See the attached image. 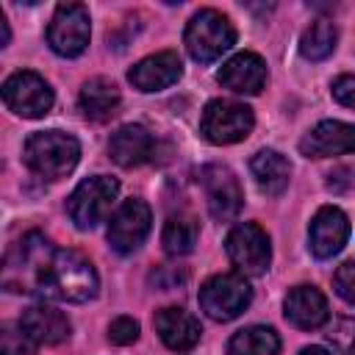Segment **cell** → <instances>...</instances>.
<instances>
[{
    "label": "cell",
    "mask_w": 355,
    "mask_h": 355,
    "mask_svg": "<svg viewBox=\"0 0 355 355\" xmlns=\"http://www.w3.org/2000/svg\"><path fill=\"white\" fill-rule=\"evenodd\" d=\"M336 42H338V31L330 19H316L305 28L302 39H300V53L311 61H322L327 58L333 50H336Z\"/></svg>",
    "instance_id": "obj_24"
},
{
    "label": "cell",
    "mask_w": 355,
    "mask_h": 355,
    "mask_svg": "<svg viewBox=\"0 0 355 355\" xmlns=\"http://www.w3.org/2000/svg\"><path fill=\"white\" fill-rule=\"evenodd\" d=\"M136 338H139V322H136V319H130V316H116V319L108 324V341H111V344L125 347V344H133Z\"/></svg>",
    "instance_id": "obj_26"
},
{
    "label": "cell",
    "mask_w": 355,
    "mask_h": 355,
    "mask_svg": "<svg viewBox=\"0 0 355 355\" xmlns=\"http://www.w3.org/2000/svg\"><path fill=\"white\" fill-rule=\"evenodd\" d=\"M153 322H155V330H158L161 341L172 352H189L200 341V322L189 311H183L178 305L161 308Z\"/></svg>",
    "instance_id": "obj_18"
},
{
    "label": "cell",
    "mask_w": 355,
    "mask_h": 355,
    "mask_svg": "<svg viewBox=\"0 0 355 355\" xmlns=\"http://www.w3.org/2000/svg\"><path fill=\"white\" fill-rule=\"evenodd\" d=\"M277 352H280V336L263 324L244 327L227 341V355H277Z\"/></svg>",
    "instance_id": "obj_22"
},
{
    "label": "cell",
    "mask_w": 355,
    "mask_h": 355,
    "mask_svg": "<svg viewBox=\"0 0 355 355\" xmlns=\"http://www.w3.org/2000/svg\"><path fill=\"white\" fill-rule=\"evenodd\" d=\"M186 50L194 61L200 64H211L216 61L222 53H227L236 42V28L230 25V19L216 11V8H200L183 33Z\"/></svg>",
    "instance_id": "obj_3"
},
{
    "label": "cell",
    "mask_w": 355,
    "mask_h": 355,
    "mask_svg": "<svg viewBox=\"0 0 355 355\" xmlns=\"http://www.w3.org/2000/svg\"><path fill=\"white\" fill-rule=\"evenodd\" d=\"M219 83L236 94H258L266 86V64L258 53H236L216 72Z\"/></svg>",
    "instance_id": "obj_15"
},
{
    "label": "cell",
    "mask_w": 355,
    "mask_h": 355,
    "mask_svg": "<svg viewBox=\"0 0 355 355\" xmlns=\"http://www.w3.org/2000/svg\"><path fill=\"white\" fill-rule=\"evenodd\" d=\"M80 158V144L64 130H39L25 141V164L47 180L67 178Z\"/></svg>",
    "instance_id": "obj_2"
},
{
    "label": "cell",
    "mask_w": 355,
    "mask_h": 355,
    "mask_svg": "<svg viewBox=\"0 0 355 355\" xmlns=\"http://www.w3.org/2000/svg\"><path fill=\"white\" fill-rule=\"evenodd\" d=\"M225 250H227V258L233 261V266L239 269V275H244V277L263 275L269 269V261H272L269 236L255 222L236 225L225 239Z\"/></svg>",
    "instance_id": "obj_7"
},
{
    "label": "cell",
    "mask_w": 355,
    "mask_h": 355,
    "mask_svg": "<svg viewBox=\"0 0 355 355\" xmlns=\"http://www.w3.org/2000/svg\"><path fill=\"white\" fill-rule=\"evenodd\" d=\"M327 186H330L333 191H349V189H355V172L347 169V166H338V169L330 175Z\"/></svg>",
    "instance_id": "obj_31"
},
{
    "label": "cell",
    "mask_w": 355,
    "mask_h": 355,
    "mask_svg": "<svg viewBox=\"0 0 355 355\" xmlns=\"http://www.w3.org/2000/svg\"><path fill=\"white\" fill-rule=\"evenodd\" d=\"M300 355H330V352H327L324 347H305Z\"/></svg>",
    "instance_id": "obj_33"
},
{
    "label": "cell",
    "mask_w": 355,
    "mask_h": 355,
    "mask_svg": "<svg viewBox=\"0 0 355 355\" xmlns=\"http://www.w3.org/2000/svg\"><path fill=\"white\" fill-rule=\"evenodd\" d=\"M300 153L305 158H330V155L355 153V125L324 119L311 133H305V139L300 141Z\"/></svg>",
    "instance_id": "obj_13"
},
{
    "label": "cell",
    "mask_w": 355,
    "mask_h": 355,
    "mask_svg": "<svg viewBox=\"0 0 355 355\" xmlns=\"http://www.w3.org/2000/svg\"><path fill=\"white\" fill-rule=\"evenodd\" d=\"M186 280V275L180 272V269H175V266H158L153 275H150V283L155 286V288H175L178 283H183Z\"/></svg>",
    "instance_id": "obj_30"
},
{
    "label": "cell",
    "mask_w": 355,
    "mask_h": 355,
    "mask_svg": "<svg viewBox=\"0 0 355 355\" xmlns=\"http://www.w3.org/2000/svg\"><path fill=\"white\" fill-rule=\"evenodd\" d=\"M0 355H36V341L17 324H3L0 330Z\"/></svg>",
    "instance_id": "obj_25"
},
{
    "label": "cell",
    "mask_w": 355,
    "mask_h": 355,
    "mask_svg": "<svg viewBox=\"0 0 355 355\" xmlns=\"http://www.w3.org/2000/svg\"><path fill=\"white\" fill-rule=\"evenodd\" d=\"M200 183L205 189L208 211H211V216L216 222H230V219L239 216L241 202H244V194H241V186H239L236 175L227 166H219V164L202 166Z\"/></svg>",
    "instance_id": "obj_11"
},
{
    "label": "cell",
    "mask_w": 355,
    "mask_h": 355,
    "mask_svg": "<svg viewBox=\"0 0 355 355\" xmlns=\"http://www.w3.org/2000/svg\"><path fill=\"white\" fill-rule=\"evenodd\" d=\"M286 319L300 330H316L327 322V300L316 286H294L283 302Z\"/></svg>",
    "instance_id": "obj_16"
},
{
    "label": "cell",
    "mask_w": 355,
    "mask_h": 355,
    "mask_svg": "<svg viewBox=\"0 0 355 355\" xmlns=\"http://www.w3.org/2000/svg\"><path fill=\"white\" fill-rule=\"evenodd\" d=\"M19 327L36 344H61L69 336V319L53 305H31L19 316Z\"/></svg>",
    "instance_id": "obj_19"
},
{
    "label": "cell",
    "mask_w": 355,
    "mask_h": 355,
    "mask_svg": "<svg viewBox=\"0 0 355 355\" xmlns=\"http://www.w3.org/2000/svg\"><path fill=\"white\" fill-rule=\"evenodd\" d=\"M333 97L347 105V108H355V75H338L333 80Z\"/></svg>",
    "instance_id": "obj_29"
},
{
    "label": "cell",
    "mask_w": 355,
    "mask_h": 355,
    "mask_svg": "<svg viewBox=\"0 0 355 355\" xmlns=\"http://www.w3.org/2000/svg\"><path fill=\"white\" fill-rule=\"evenodd\" d=\"M6 288L33 291L47 300L86 302L97 294L100 280L86 255L53 247L42 233H28L6 261Z\"/></svg>",
    "instance_id": "obj_1"
},
{
    "label": "cell",
    "mask_w": 355,
    "mask_h": 355,
    "mask_svg": "<svg viewBox=\"0 0 355 355\" xmlns=\"http://www.w3.org/2000/svg\"><path fill=\"white\" fill-rule=\"evenodd\" d=\"M200 236V225L194 216L189 214H172L164 222V233H161V244L169 255H186L194 250Z\"/></svg>",
    "instance_id": "obj_23"
},
{
    "label": "cell",
    "mask_w": 355,
    "mask_h": 355,
    "mask_svg": "<svg viewBox=\"0 0 355 355\" xmlns=\"http://www.w3.org/2000/svg\"><path fill=\"white\" fill-rule=\"evenodd\" d=\"M119 194V183L108 175H92L67 200V214L80 230H92L97 222H103Z\"/></svg>",
    "instance_id": "obj_4"
},
{
    "label": "cell",
    "mask_w": 355,
    "mask_h": 355,
    "mask_svg": "<svg viewBox=\"0 0 355 355\" xmlns=\"http://www.w3.org/2000/svg\"><path fill=\"white\" fill-rule=\"evenodd\" d=\"M333 286H336V294H338L344 302L355 305V263H352V261H347V263H341V266L336 269Z\"/></svg>",
    "instance_id": "obj_27"
},
{
    "label": "cell",
    "mask_w": 355,
    "mask_h": 355,
    "mask_svg": "<svg viewBox=\"0 0 355 355\" xmlns=\"http://www.w3.org/2000/svg\"><path fill=\"white\" fill-rule=\"evenodd\" d=\"M78 103H80V111H83L86 119L105 122L119 108V89L108 78H92V80L83 83Z\"/></svg>",
    "instance_id": "obj_21"
},
{
    "label": "cell",
    "mask_w": 355,
    "mask_h": 355,
    "mask_svg": "<svg viewBox=\"0 0 355 355\" xmlns=\"http://www.w3.org/2000/svg\"><path fill=\"white\" fill-rule=\"evenodd\" d=\"M3 103L25 119H39L53 108V89L36 72H14L3 83Z\"/></svg>",
    "instance_id": "obj_9"
},
{
    "label": "cell",
    "mask_w": 355,
    "mask_h": 355,
    "mask_svg": "<svg viewBox=\"0 0 355 355\" xmlns=\"http://www.w3.org/2000/svg\"><path fill=\"white\" fill-rule=\"evenodd\" d=\"M180 75H183L180 55L175 50H161L155 55L141 58L136 67H130L128 80L139 92H161V89H169L172 83H178Z\"/></svg>",
    "instance_id": "obj_14"
},
{
    "label": "cell",
    "mask_w": 355,
    "mask_h": 355,
    "mask_svg": "<svg viewBox=\"0 0 355 355\" xmlns=\"http://www.w3.org/2000/svg\"><path fill=\"white\" fill-rule=\"evenodd\" d=\"M250 300H252V288L244 280V275H236V272L214 275L200 288V308L214 322L236 319L250 305Z\"/></svg>",
    "instance_id": "obj_5"
},
{
    "label": "cell",
    "mask_w": 355,
    "mask_h": 355,
    "mask_svg": "<svg viewBox=\"0 0 355 355\" xmlns=\"http://www.w3.org/2000/svg\"><path fill=\"white\" fill-rule=\"evenodd\" d=\"M349 236V222L344 216V211L324 205L316 211V216L308 225V247L316 258H333Z\"/></svg>",
    "instance_id": "obj_12"
},
{
    "label": "cell",
    "mask_w": 355,
    "mask_h": 355,
    "mask_svg": "<svg viewBox=\"0 0 355 355\" xmlns=\"http://www.w3.org/2000/svg\"><path fill=\"white\" fill-rule=\"evenodd\" d=\"M89 11L80 3H61L47 25V44L64 58H75L89 44Z\"/></svg>",
    "instance_id": "obj_8"
},
{
    "label": "cell",
    "mask_w": 355,
    "mask_h": 355,
    "mask_svg": "<svg viewBox=\"0 0 355 355\" xmlns=\"http://www.w3.org/2000/svg\"><path fill=\"white\" fill-rule=\"evenodd\" d=\"M108 153L119 166H139L155 155V139L141 125H122L108 139Z\"/></svg>",
    "instance_id": "obj_17"
},
{
    "label": "cell",
    "mask_w": 355,
    "mask_h": 355,
    "mask_svg": "<svg viewBox=\"0 0 355 355\" xmlns=\"http://www.w3.org/2000/svg\"><path fill=\"white\" fill-rule=\"evenodd\" d=\"M341 355H355V322H338V327L330 333Z\"/></svg>",
    "instance_id": "obj_28"
},
{
    "label": "cell",
    "mask_w": 355,
    "mask_h": 355,
    "mask_svg": "<svg viewBox=\"0 0 355 355\" xmlns=\"http://www.w3.org/2000/svg\"><path fill=\"white\" fill-rule=\"evenodd\" d=\"M150 222H153V214H150V205L144 200H136V197L125 200L111 214V222H108V244L116 252H133V250H139L141 241L150 233Z\"/></svg>",
    "instance_id": "obj_10"
},
{
    "label": "cell",
    "mask_w": 355,
    "mask_h": 355,
    "mask_svg": "<svg viewBox=\"0 0 355 355\" xmlns=\"http://www.w3.org/2000/svg\"><path fill=\"white\" fill-rule=\"evenodd\" d=\"M0 33H3L0 47H6V44H8V22H6V17H3V14H0Z\"/></svg>",
    "instance_id": "obj_32"
},
{
    "label": "cell",
    "mask_w": 355,
    "mask_h": 355,
    "mask_svg": "<svg viewBox=\"0 0 355 355\" xmlns=\"http://www.w3.org/2000/svg\"><path fill=\"white\" fill-rule=\"evenodd\" d=\"M255 125L252 108L236 100H211L200 116V133L211 144H233L250 136Z\"/></svg>",
    "instance_id": "obj_6"
},
{
    "label": "cell",
    "mask_w": 355,
    "mask_h": 355,
    "mask_svg": "<svg viewBox=\"0 0 355 355\" xmlns=\"http://www.w3.org/2000/svg\"><path fill=\"white\" fill-rule=\"evenodd\" d=\"M250 172L258 183V189L269 197H277L286 191L288 178H291V166L286 161V155H280L277 150H261L252 155L250 161Z\"/></svg>",
    "instance_id": "obj_20"
}]
</instances>
